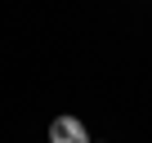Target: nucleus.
<instances>
[{
	"label": "nucleus",
	"instance_id": "f257e3e1",
	"mask_svg": "<svg viewBox=\"0 0 152 143\" xmlns=\"http://www.w3.org/2000/svg\"><path fill=\"white\" fill-rule=\"evenodd\" d=\"M49 143H94V139L76 116H54L49 121Z\"/></svg>",
	"mask_w": 152,
	"mask_h": 143
}]
</instances>
